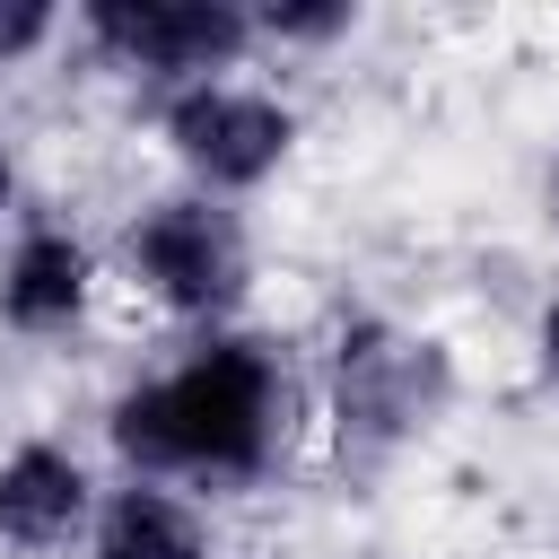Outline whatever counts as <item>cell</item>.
I'll return each instance as SVG.
<instances>
[{"label":"cell","instance_id":"6da1fadb","mask_svg":"<svg viewBox=\"0 0 559 559\" xmlns=\"http://www.w3.org/2000/svg\"><path fill=\"white\" fill-rule=\"evenodd\" d=\"M306 428V384L280 341L262 332H201L175 367L122 384L105 402V445L122 480H201V489H253L288 463Z\"/></svg>","mask_w":559,"mask_h":559},{"label":"cell","instance_id":"7a4b0ae2","mask_svg":"<svg viewBox=\"0 0 559 559\" xmlns=\"http://www.w3.org/2000/svg\"><path fill=\"white\" fill-rule=\"evenodd\" d=\"M445 411H454V349L437 332H411L367 306L332 323L314 419H323V445L349 480H376L384 463H402Z\"/></svg>","mask_w":559,"mask_h":559},{"label":"cell","instance_id":"3957f363","mask_svg":"<svg viewBox=\"0 0 559 559\" xmlns=\"http://www.w3.org/2000/svg\"><path fill=\"white\" fill-rule=\"evenodd\" d=\"M114 262H122V280L166 323H192V332H227V314L253 297V236L210 192H157V201H140L122 218Z\"/></svg>","mask_w":559,"mask_h":559},{"label":"cell","instance_id":"277c9868","mask_svg":"<svg viewBox=\"0 0 559 559\" xmlns=\"http://www.w3.org/2000/svg\"><path fill=\"white\" fill-rule=\"evenodd\" d=\"M70 44H87L105 70L148 79L157 96L227 79L253 61V9L245 0H79Z\"/></svg>","mask_w":559,"mask_h":559},{"label":"cell","instance_id":"5b68a950","mask_svg":"<svg viewBox=\"0 0 559 559\" xmlns=\"http://www.w3.org/2000/svg\"><path fill=\"white\" fill-rule=\"evenodd\" d=\"M157 140L192 175V192L236 201V192H262L297 157V105L253 79H201V87L157 96Z\"/></svg>","mask_w":559,"mask_h":559},{"label":"cell","instance_id":"8992f818","mask_svg":"<svg viewBox=\"0 0 559 559\" xmlns=\"http://www.w3.org/2000/svg\"><path fill=\"white\" fill-rule=\"evenodd\" d=\"M96 306V253L61 218H26L0 253V323L17 341H61Z\"/></svg>","mask_w":559,"mask_h":559},{"label":"cell","instance_id":"52a82bcc","mask_svg":"<svg viewBox=\"0 0 559 559\" xmlns=\"http://www.w3.org/2000/svg\"><path fill=\"white\" fill-rule=\"evenodd\" d=\"M96 524V480L61 437H17L0 454V542L17 559H52L70 542H87Z\"/></svg>","mask_w":559,"mask_h":559},{"label":"cell","instance_id":"ba28073f","mask_svg":"<svg viewBox=\"0 0 559 559\" xmlns=\"http://www.w3.org/2000/svg\"><path fill=\"white\" fill-rule=\"evenodd\" d=\"M87 559H218V533H210L201 498H183L166 480H122L96 498Z\"/></svg>","mask_w":559,"mask_h":559},{"label":"cell","instance_id":"9c48e42d","mask_svg":"<svg viewBox=\"0 0 559 559\" xmlns=\"http://www.w3.org/2000/svg\"><path fill=\"white\" fill-rule=\"evenodd\" d=\"M349 35H358L349 0H271V9H253V52H332Z\"/></svg>","mask_w":559,"mask_h":559},{"label":"cell","instance_id":"30bf717a","mask_svg":"<svg viewBox=\"0 0 559 559\" xmlns=\"http://www.w3.org/2000/svg\"><path fill=\"white\" fill-rule=\"evenodd\" d=\"M61 35H70V9H52V0H0V70H26Z\"/></svg>","mask_w":559,"mask_h":559},{"label":"cell","instance_id":"8fae6325","mask_svg":"<svg viewBox=\"0 0 559 559\" xmlns=\"http://www.w3.org/2000/svg\"><path fill=\"white\" fill-rule=\"evenodd\" d=\"M533 349H542V376H559V297L542 306V323H533Z\"/></svg>","mask_w":559,"mask_h":559},{"label":"cell","instance_id":"7c38bea8","mask_svg":"<svg viewBox=\"0 0 559 559\" xmlns=\"http://www.w3.org/2000/svg\"><path fill=\"white\" fill-rule=\"evenodd\" d=\"M17 218V157H9V140H0V227Z\"/></svg>","mask_w":559,"mask_h":559},{"label":"cell","instance_id":"4fadbf2b","mask_svg":"<svg viewBox=\"0 0 559 559\" xmlns=\"http://www.w3.org/2000/svg\"><path fill=\"white\" fill-rule=\"evenodd\" d=\"M550 218H559V166H550Z\"/></svg>","mask_w":559,"mask_h":559}]
</instances>
